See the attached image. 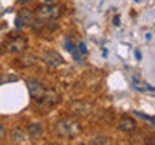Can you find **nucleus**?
<instances>
[{
  "label": "nucleus",
  "mask_w": 155,
  "mask_h": 145,
  "mask_svg": "<svg viewBox=\"0 0 155 145\" xmlns=\"http://www.w3.org/2000/svg\"><path fill=\"white\" fill-rule=\"evenodd\" d=\"M57 134L63 139H71L81 132V124L71 118H63L55 124Z\"/></svg>",
  "instance_id": "obj_1"
},
{
  "label": "nucleus",
  "mask_w": 155,
  "mask_h": 145,
  "mask_svg": "<svg viewBox=\"0 0 155 145\" xmlns=\"http://www.w3.org/2000/svg\"><path fill=\"white\" fill-rule=\"evenodd\" d=\"M60 14H61V8L53 3H47L45 7L37 8V11H36V16L42 18V19H57V18H60Z\"/></svg>",
  "instance_id": "obj_2"
},
{
  "label": "nucleus",
  "mask_w": 155,
  "mask_h": 145,
  "mask_svg": "<svg viewBox=\"0 0 155 145\" xmlns=\"http://www.w3.org/2000/svg\"><path fill=\"white\" fill-rule=\"evenodd\" d=\"M26 87H28L29 95H31L34 100L42 98L44 92H45V87H44V84H42V82H39V81H36V79H28V81H26Z\"/></svg>",
  "instance_id": "obj_3"
},
{
  "label": "nucleus",
  "mask_w": 155,
  "mask_h": 145,
  "mask_svg": "<svg viewBox=\"0 0 155 145\" xmlns=\"http://www.w3.org/2000/svg\"><path fill=\"white\" fill-rule=\"evenodd\" d=\"M37 102H39L41 105L47 106V108H50V106L57 105L58 102H60V95L57 94V90H47V89H45V92H44V95H42V98H39Z\"/></svg>",
  "instance_id": "obj_4"
},
{
  "label": "nucleus",
  "mask_w": 155,
  "mask_h": 145,
  "mask_svg": "<svg viewBox=\"0 0 155 145\" xmlns=\"http://www.w3.org/2000/svg\"><path fill=\"white\" fill-rule=\"evenodd\" d=\"M42 61H45V65L47 66H52V68H57V66H61L63 65V58L58 55L55 50H47L42 55Z\"/></svg>",
  "instance_id": "obj_5"
},
{
  "label": "nucleus",
  "mask_w": 155,
  "mask_h": 145,
  "mask_svg": "<svg viewBox=\"0 0 155 145\" xmlns=\"http://www.w3.org/2000/svg\"><path fill=\"white\" fill-rule=\"evenodd\" d=\"M92 111V105L87 103V102H81L76 100L71 103V113L73 114H79V116H86Z\"/></svg>",
  "instance_id": "obj_6"
},
{
  "label": "nucleus",
  "mask_w": 155,
  "mask_h": 145,
  "mask_svg": "<svg viewBox=\"0 0 155 145\" xmlns=\"http://www.w3.org/2000/svg\"><path fill=\"white\" fill-rule=\"evenodd\" d=\"M26 47H28V40L24 37L21 36H18V37H15L12 42L8 44V52L10 53H19V52H23V50H26Z\"/></svg>",
  "instance_id": "obj_7"
},
{
  "label": "nucleus",
  "mask_w": 155,
  "mask_h": 145,
  "mask_svg": "<svg viewBox=\"0 0 155 145\" xmlns=\"http://www.w3.org/2000/svg\"><path fill=\"white\" fill-rule=\"evenodd\" d=\"M136 127H137L136 121L133 118H129V116H123L118 121V129L123 130V132H133V130H136Z\"/></svg>",
  "instance_id": "obj_8"
},
{
  "label": "nucleus",
  "mask_w": 155,
  "mask_h": 145,
  "mask_svg": "<svg viewBox=\"0 0 155 145\" xmlns=\"http://www.w3.org/2000/svg\"><path fill=\"white\" fill-rule=\"evenodd\" d=\"M28 134L31 135L32 139H41L44 134V126L41 123H31L28 126Z\"/></svg>",
  "instance_id": "obj_9"
},
{
  "label": "nucleus",
  "mask_w": 155,
  "mask_h": 145,
  "mask_svg": "<svg viewBox=\"0 0 155 145\" xmlns=\"http://www.w3.org/2000/svg\"><path fill=\"white\" fill-rule=\"evenodd\" d=\"M10 137H12L13 143H26V132L19 127L13 129L12 132H10Z\"/></svg>",
  "instance_id": "obj_10"
},
{
  "label": "nucleus",
  "mask_w": 155,
  "mask_h": 145,
  "mask_svg": "<svg viewBox=\"0 0 155 145\" xmlns=\"http://www.w3.org/2000/svg\"><path fill=\"white\" fill-rule=\"evenodd\" d=\"M19 61H21L23 66H32V65H36V63L39 61V58H37V55H34V53L26 52V55H23Z\"/></svg>",
  "instance_id": "obj_11"
},
{
  "label": "nucleus",
  "mask_w": 155,
  "mask_h": 145,
  "mask_svg": "<svg viewBox=\"0 0 155 145\" xmlns=\"http://www.w3.org/2000/svg\"><path fill=\"white\" fill-rule=\"evenodd\" d=\"M111 140L107 137L104 134H99V135H94V137H91V143L92 145H108Z\"/></svg>",
  "instance_id": "obj_12"
},
{
  "label": "nucleus",
  "mask_w": 155,
  "mask_h": 145,
  "mask_svg": "<svg viewBox=\"0 0 155 145\" xmlns=\"http://www.w3.org/2000/svg\"><path fill=\"white\" fill-rule=\"evenodd\" d=\"M19 18L23 19V23H26L28 26L32 23V19H34V14H32V11H29V10H23L21 13H19Z\"/></svg>",
  "instance_id": "obj_13"
},
{
  "label": "nucleus",
  "mask_w": 155,
  "mask_h": 145,
  "mask_svg": "<svg viewBox=\"0 0 155 145\" xmlns=\"http://www.w3.org/2000/svg\"><path fill=\"white\" fill-rule=\"evenodd\" d=\"M29 26L32 27L34 32H39V31H42V29H44V26H45V24H44V19H42V18H37V19L34 18L32 23L29 24Z\"/></svg>",
  "instance_id": "obj_14"
},
{
  "label": "nucleus",
  "mask_w": 155,
  "mask_h": 145,
  "mask_svg": "<svg viewBox=\"0 0 155 145\" xmlns=\"http://www.w3.org/2000/svg\"><path fill=\"white\" fill-rule=\"evenodd\" d=\"M8 82H18V76H15V74H2V77H0V85L8 84Z\"/></svg>",
  "instance_id": "obj_15"
},
{
  "label": "nucleus",
  "mask_w": 155,
  "mask_h": 145,
  "mask_svg": "<svg viewBox=\"0 0 155 145\" xmlns=\"http://www.w3.org/2000/svg\"><path fill=\"white\" fill-rule=\"evenodd\" d=\"M63 47H65V50L66 52H73L76 48V45H74V42L71 40V37H65V42H63Z\"/></svg>",
  "instance_id": "obj_16"
},
{
  "label": "nucleus",
  "mask_w": 155,
  "mask_h": 145,
  "mask_svg": "<svg viewBox=\"0 0 155 145\" xmlns=\"http://www.w3.org/2000/svg\"><path fill=\"white\" fill-rule=\"evenodd\" d=\"M134 114H136V116H139V118H142V119H145V121H150L152 124H155V119L152 118V116H147V114L140 113V111H134Z\"/></svg>",
  "instance_id": "obj_17"
},
{
  "label": "nucleus",
  "mask_w": 155,
  "mask_h": 145,
  "mask_svg": "<svg viewBox=\"0 0 155 145\" xmlns=\"http://www.w3.org/2000/svg\"><path fill=\"white\" fill-rule=\"evenodd\" d=\"M76 48H79L78 52H79L81 55H86V53H87V47H86V44H84V42H79V45H78Z\"/></svg>",
  "instance_id": "obj_18"
},
{
  "label": "nucleus",
  "mask_w": 155,
  "mask_h": 145,
  "mask_svg": "<svg viewBox=\"0 0 155 145\" xmlns=\"http://www.w3.org/2000/svg\"><path fill=\"white\" fill-rule=\"evenodd\" d=\"M71 55H73V58H74V60H76L78 63H81V61H82V58H81V53H79V52H78V50H76V48H74V50H73V52H71Z\"/></svg>",
  "instance_id": "obj_19"
},
{
  "label": "nucleus",
  "mask_w": 155,
  "mask_h": 145,
  "mask_svg": "<svg viewBox=\"0 0 155 145\" xmlns=\"http://www.w3.org/2000/svg\"><path fill=\"white\" fill-rule=\"evenodd\" d=\"M15 26H16V29H21V27L24 26V23H23V19L19 18V14L16 16V21H15Z\"/></svg>",
  "instance_id": "obj_20"
},
{
  "label": "nucleus",
  "mask_w": 155,
  "mask_h": 145,
  "mask_svg": "<svg viewBox=\"0 0 155 145\" xmlns=\"http://www.w3.org/2000/svg\"><path fill=\"white\" fill-rule=\"evenodd\" d=\"M5 134H7V130H5V126H3V124H0V140L5 137Z\"/></svg>",
  "instance_id": "obj_21"
},
{
  "label": "nucleus",
  "mask_w": 155,
  "mask_h": 145,
  "mask_svg": "<svg viewBox=\"0 0 155 145\" xmlns=\"http://www.w3.org/2000/svg\"><path fill=\"white\" fill-rule=\"evenodd\" d=\"M113 24H115V26H120V24H121V23H120V16H118V14H116V16L113 18Z\"/></svg>",
  "instance_id": "obj_22"
},
{
  "label": "nucleus",
  "mask_w": 155,
  "mask_h": 145,
  "mask_svg": "<svg viewBox=\"0 0 155 145\" xmlns=\"http://www.w3.org/2000/svg\"><path fill=\"white\" fill-rule=\"evenodd\" d=\"M134 55H136V60H140V52H139V50H136Z\"/></svg>",
  "instance_id": "obj_23"
},
{
  "label": "nucleus",
  "mask_w": 155,
  "mask_h": 145,
  "mask_svg": "<svg viewBox=\"0 0 155 145\" xmlns=\"http://www.w3.org/2000/svg\"><path fill=\"white\" fill-rule=\"evenodd\" d=\"M102 53H104V56L108 55V52H107V48H102Z\"/></svg>",
  "instance_id": "obj_24"
},
{
  "label": "nucleus",
  "mask_w": 155,
  "mask_h": 145,
  "mask_svg": "<svg viewBox=\"0 0 155 145\" xmlns=\"http://www.w3.org/2000/svg\"><path fill=\"white\" fill-rule=\"evenodd\" d=\"M29 2H32V0H19V3H29Z\"/></svg>",
  "instance_id": "obj_25"
},
{
  "label": "nucleus",
  "mask_w": 155,
  "mask_h": 145,
  "mask_svg": "<svg viewBox=\"0 0 155 145\" xmlns=\"http://www.w3.org/2000/svg\"><path fill=\"white\" fill-rule=\"evenodd\" d=\"M44 2H45V3H53L55 0H44Z\"/></svg>",
  "instance_id": "obj_26"
},
{
  "label": "nucleus",
  "mask_w": 155,
  "mask_h": 145,
  "mask_svg": "<svg viewBox=\"0 0 155 145\" xmlns=\"http://www.w3.org/2000/svg\"><path fill=\"white\" fill-rule=\"evenodd\" d=\"M136 2H140V0H136Z\"/></svg>",
  "instance_id": "obj_27"
}]
</instances>
